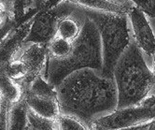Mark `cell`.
Wrapping results in <instances>:
<instances>
[{
    "mask_svg": "<svg viewBox=\"0 0 155 130\" xmlns=\"http://www.w3.org/2000/svg\"><path fill=\"white\" fill-rule=\"evenodd\" d=\"M60 114L73 117L90 130L94 122L113 113L118 92L113 78L92 68L77 70L57 87Z\"/></svg>",
    "mask_w": 155,
    "mask_h": 130,
    "instance_id": "1",
    "label": "cell"
},
{
    "mask_svg": "<svg viewBox=\"0 0 155 130\" xmlns=\"http://www.w3.org/2000/svg\"><path fill=\"white\" fill-rule=\"evenodd\" d=\"M103 52L99 32L93 22L85 17L81 33L73 42L68 56L59 60L47 61L45 78L58 87V85L71 73L92 68L102 71Z\"/></svg>",
    "mask_w": 155,
    "mask_h": 130,
    "instance_id": "2",
    "label": "cell"
},
{
    "mask_svg": "<svg viewBox=\"0 0 155 130\" xmlns=\"http://www.w3.org/2000/svg\"><path fill=\"white\" fill-rule=\"evenodd\" d=\"M113 79L118 92L117 110L138 104L148 96L155 84L153 73L148 68L135 40L130 41L118 60Z\"/></svg>",
    "mask_w": 155,
    "mask_h": 130,
    "instance_id": "3",
    "label": "cell"
},
{
    "mask_svg": "<svg viewBox=\"0 0 155 130\" xmlns=\"http://www.w3.org/2000/svg\"><path fill=\"white\" fill-rule=\"evenodd\" d=\"M79 9L95 25L100 35L103 52L101 74L106 78H113L116 64L131 41L127 14L100 12L81 6Z\"/></svg>",
    "mask_w": 155,
    "mask_h": 130,
    "instance_id": "4",
    "label": "cell"
},
{
    "mask_svg": "<svg viewBox=\"0 0 155 130\" xmlns=\"http://www.w3.org/2000/svg\"><path fill=\"white\" fill-rule=\"evenodd\" d=\"M47 61L48 50L46 44L27 43L23 45L18 55L2 71L12 79L24 93L38 77H45Z\"/></svg>",
    "mask_w": 155,
    "mask_h": 130,
    "instance_id": "5",
    "label": "cell"
},
{
    "mask_svg": "<svg viewBox=\"0 0 155 130\" xmlns=\"http://www.w3.org/2000/svg\"><path fill=\"white\" fill-rule=\"evenodd\" d=\"M77 8V5L63 0L57 5L41 9L33 18L30 31L24 43H40L47 45L56 37L60 22L64 17L75 13Z\"/></svg>",
    "mask_w": 155,
    "mask_h": 130,
    "instance_id": "6",
    "label": "cell"
},
{
    "mask_svg": "<svg viewBox=\"0 0 155 130\" xmlns=\"http://www.w3.org/2000/svg\"><path fill=\"white\" fill-rule=\"evenodd\" d=\"M155 120V107L138 103L116 110L113 113L93 123L90 130H115L150 123Z\"/></svg>",
    "mask_w": 155,
    "mask_h": 130,
    "instance_id": "7",
    "label": "cell"
},
{
    "mask_svg": "<svg viewBox=\"0 0 155 130\" xmlns=\"http://www.w3.org/2000/svg\"><path fill=\"white\" fill-rule=\"evenodd\" d=\"M32 22L33 18L23 25L12 27L0 41V71L4 70L8 64L21 51L30 31Z\"/></svg>",
    "mask_w": 155,
    "mask_h": 130,
    "instance_id": "8",
    "label": "cell"
},
{
    "mask_svg": "<svg viewBox=\"0 0 155 130\" xmlns=\"http://www.w3.org/2000/svg\"><path fill=\"white\" fill-rule=\"evenodd\" d=\"M134 29L135 42L146 55H155V36L146 16L137 7H132L127 14Z\"/></svg>",
    "mask_w": 155,
    "mask_h": 130,
    "instance_id": "9",
    "label": "cell"
},
{
    "mask_svg": "<svg viewBox=\"0 0 155 130\" xmlns=\"http://www.w3.org/2000/svg\"><path fill=\"white\" fill-rule=\"evenodd\" d=\"M21 97L25 99L28 109L38 115L51 120H57L60 116L58 100L36 96L27 92H24Z\"/></svg>",
    "mask_w": 155,
    "mask_h": 130,
    "instance_id": "10",
    "label": "cell"
},
{
    "mask_svg": "<svg viewBox=\"0 0 155 130\" xmlns=\"http://www.w3.org/2000/svg\"><path fill=\"white\" fill-rule=\"evenodd\" d=\"M66 1L88 8L120 14H128L132 8L114 0H66Z\"/></svg>",
    "mask_w": 155,
    "mask_h": 130,
    "instance_id": "11",
    "label": "cell"
},
{
    "mask_svg": "<svg viewBox=\"0 0 155 130\" xmlns=\"http://www.w3.org/2000/svg\"><path fill=\"white\" fill-rule=\"evenodd\" d=\"M28 107L23 97L13 103L8 114V130H25L28 125Z\"/></svg>",
    "mask_w": 155,
    "mask_h": 130,
    "instance_id": "12",
    "label": "cell"
},
{
    "mask_svg": "<svg viewBox=\"0 0 155 130\" xmlns=\"http://www.w3.org/2000/svg\"><path fill=\"white\" fill-rule=\"evenodd\" d=\"M81 27L82 25L80 24V22L76 19L73 13L68 17H64L59 23L56 31V37L73 42L79 37Z\"/></svg>",
    "mask_w": 155,
    "mask_h": 130,
    "instance_id": "13",
    "label": "cell"
},
{
    "mask_svg": "<svg viewBox=\"0 0 155 130\" xmlns=\"http://www.w3.org/2000/svg\"><path fill=\"white\" fill-rule=\"evenodd\" d=\"M25 92H27L36 96L58 100L57 87H55L54 85L50 83L44 76L38 77Z\"/></svg>",
    "mask_w": 155,
    "mask_h": 130,
    "instance_id": "14",
    "label": "cell"
},
{
    "mask_svg": "<svg viewBox=\"0 0 155 130\" xmlns=\"http://www.w3.org/2000/svg\"><path fill=\"white\" fill-rule=\"evenodd\" d=\"M72 42L64 40L58 37H55L51 42L47 44L48 59L49 60H59L68 55L71 51Z\"/></svg>",
    "mask_w": 155,
    "mask_h": 130,
    "instance_id": "15",
    "label": "cell"
},
{
    "mask_svg": "<svg viewBox=\"0 0 155 130\" xmlns=\"http://www.w3.org/2000/svg\"><path fill=\"white\" fill-rule=\"evenodd\" d=\"M57 129L58 130H89L81 122L77 119L60 114L57 119Z\"/></svg>",
    "mask_w": 155,
    "mask_h": 130,
    "instance_id": "16",
    "label": "cell"
},
{
    "mask_svg": "<svg viewBox=\"0 0 155 130\" xmlns=\"http://www.w3.org/2000/svg\"><path fill=\"white\" fill-rule=\"evenodd\" d=\"M144 14L155 18V0H132Z\"/></svg>",
    "mask_w": 155,
    "mask_h": 130,
    "instance_id": "17",
    "label": "cell"
},
{
    "mask_svg": "<svg viewBox=\"0 0 155 130\" xmlns=\"http://www.w3.org/2000/svg\"><path fill=\"white\" fill-rule=\"evenodd\" d=\"M150 124H151V122L150 123H147V124H144V125H141L140 127L137 130H149V127H150Z\"/></svg>",
    "mask_w": 155,
    "mask_h": 130,
    "instance_id": "18",
    "label": "cell"
},
{
    "mask_svg": "<svg viewBox=\"0 0 155 130\" xmlns=\"http://www.w3.org/2000/svg\"><path fill=\"white\" fill-rule=\"evenodd\" d=\"M141 125H137V126H133V127H128V128H120V129H115V130H137L140 127Z\"/></svg>",
    "mask_w": 155,
    "mask_h": 130,
    "instance_id": "19",
    "label": "cell"
},
{
    "mask_svg": "<svg viewBox=\"0 0 155 130\" xmlns=\"http://www.w3.org/2000/svg\"><path fill=\"white\" fill-rule=\"evenodd\" d=\"M8 33V31H6V32H1V33H0V41H1L3 38H4V37L7 35Z\"/></svg>",
    "mask_w": 155,
    "mask_h": 130,
    "instance_id": "20",
    "label": "cell"
},
{
    "mask_svg": "<svg viewBox=\"0 0 155 130\" xmlns=\"http://www.w3.org/2000/svg\"><path fill=\"white\" fill-rule=\"evenodd\" d=\"M149 130H155V120L151 122V124L149 127Z\"/></svg>",
    "mask_w": 155,
    "mask_h": 130,
    "instance_id": "21",
    "label": "cell"
},
{
    "mask_svg": "<svg viewBox=\"0 0 155 130\" xmlns=\"http://www.w3.org/2000/svg\"><path fill=\"white\" fill-rule=\"evenodd\" d=\"M153 56H154V60H153L154 64H153V70H152V73H153V77H154V81H155V55H154Z\"/></svg>",
    "mask_w": 155,
    "mask_h": 130,
    "instance_id": "22",
    "label": "cell"
},
{
    "mask_svg": "<svg viewBox=\"0 0 155 130\" xmlns=\"http://www.w3.org/2000/svg\"><path fill=\"white\" fill-rule=\"evenodd\" d=\"M25 130H37V129H35V128H33V127H31V126L27 125V127H26V129H25Z\"/></svg>",
    "mask_w": 155,
    "mask_h": 130,
    "instance_id": "23",
    "label": "cell"
}]
</instances>
